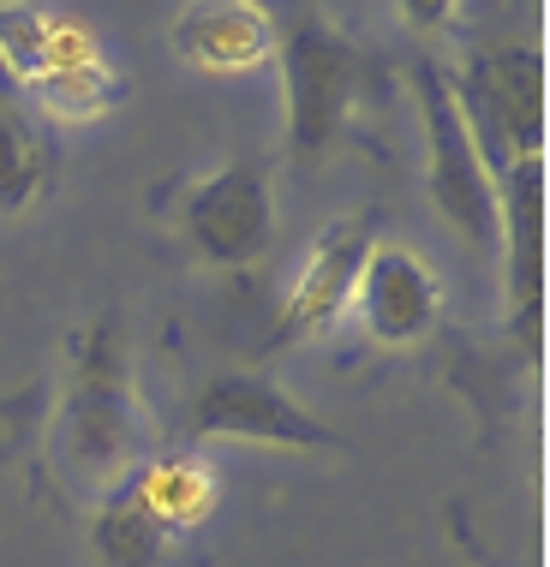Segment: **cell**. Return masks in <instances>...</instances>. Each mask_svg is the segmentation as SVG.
Listing matches in <instances>:
<instances>
[{
	"label": "cell",
	"instance_id": "1",
	"mask_svg": "<svg viewBox=\"0 0 550 567\" xmlns=\"http://www.w3.org/2000/svg\"><path fill=\"white\" fill-rule=\"evenodd\" d=\"M54 460L67 484L109 496L144 466V406L132 394V364H126V334L114 317H90L72 334V371H67V401L54 424Z\"/></svg>",
	"mask_w": 550,
	"mask_h": 567
},
{
	"label": "cell",
	"instance_id": "2",
	"mask_svg": "<svg viewBox=\"0 0 550 567\" xmlns=\"http://www.w3.org/2000/svg\"><path fill=\"white\" fill-rule=\"evenodd\" d=\"M282 84H287V150L299 167L335 156L359 96V49L329 19L299 12L282 30Z\"/></svg>",
	"mask_w": 550,
	"mask_h": 567
},
{
	"label": "cell",
	"instance_id": "3",
	"mask_svg": "<svg viewBox=\"0 0 550 567\" xmlns=\"http://www.w3.org/2000/svg\"><path fill=\"white\" fill-rule=\"evenodd\" d=\"M449 84L491 179L521 156H544V54L532 42L479 49Z\"/></svg>",
	"mask_w": 550,
	"mask_h": 567
},
{
	"label": "cell",
	"instance_id": "4",
	"mask_svg": "<svg viewBox=\"0 0 550 567\" xmlns=\"http://www.w3.org/2000/svg\"><path fill=\"white\" fill-rule=\"evenodd\" d=\"M412 102H419V132H425V192H431L437 216L485 251V245H497V179L467 132L449 72L412 66Z\"/></svg>",
	"mask_w": 550,
	"mask_h": 567
},
{
	"label": "cell",
	"instance_id": "5",
	"mask_svg": "<svg viewBox=\"0 0 550 567\" xmlns=\"http://www.w3.org/2000/svg\"><path fill=\"white\" fill-rule=\"evenodd\" d=\"M180 234L210 269H252L275 245V197L257 162H222L186 192Z\"/></svg>",
	"mask_w": 550,
	"mask_h": 567
},
{
	"label": "cell",
	"instance_id": "6",
	"mask_svg": "<svg viewBox=\"0 0 550 567\" xmlns=\"http://www.w3.org/2000/svg\"><path fill=\"white\" fill-rule=\"evenodd\" d=\"M186 424L197 442H257V449H305V454L342 449V436L317 412H305L287 389H275L264 377H246V371L210 377L197 389Z\"/></svg>",
	"mask_w": 550,
	"mask_h": 567
},
{
	"label": "cell",
	"instance_id": "7",
	"mask_svg": "<svg viewBox=\"0 0 550 567\" xmlns=\"http://www.w3.org/2000/svg\"><path fill=\"white\" fill-rule=\"evenodd\" d=\"M497 245L509 281V334L544 359V156H521L497 174Z\"/></svg>",
	"mask_w": 550,
	"mask_h": 567
},
{
	"label": "cell",
	"instance_id": "8",
	"mask_svg": "<svg viewBox=\"0 0 550 567\" xmlns=\"http://www.w3.org/2000/svg\"><path fill=\"white\" fill-rule=\"evenodd\" d=\"M371 227H377L371 216H342V221L317 227L294 287L282 293V329H275V341H312V334H324L354 305V281L365 269V251L377 245Z\"/></svg>",
	"mask_w": 550,
	"mask_h": 567
},
{
	"label": "cell",
	"instance_id": "9",
	"mask_svg": "<svg viewBox=\"0 0 550 567\" xmlns=\"http://www.w3.org/2000/svg\"><path fill=\"white\" fill-rule=\"evenodd\" d=\"M354 311L365 334L377 347H412L437 329L442 317V287H437V269L425 264L419 251L407 245H371L365 251V269L354 281Z\"/></svg>",
	"mask_w": 550,
	"mask_h": 567
},
{
	"label": "cell",
	"instance_id": "10",
	"mask_svg": "<svg viewBox=\"0 0 550 567\" xmlns=\"http://www.w3.org/2000/svg\"><path fill=\"white\" fill-rule=\"evenodd\" d=\"M174 54L197 72H257L264 60H275L282 49V19H275L269 0H186L167 24Z\"/></svg>",
	"mask_w": 550,
	"mask_h": 567
},
{
	"label": "cell",
	"instance_id": "11",
	"mask_svg": "<svg viewBox=\"0 0 550 567\" xmlns=\"http://www.w3.org/2000/svg\"><path fill=\"white\" fill-rule=\"evenodd\" d=\"M30 90L67 120H96V114H109V109L126 102V79L109 66L102 42L90 37L84 24H72V19H60L54 54H49V66H42V79Z\"/></svg>",
	"mask_w": 550,
	"mask_h": 567
},
{
	"label": "cell",
	"instance_id": "12",
	"mask_svg": "<svg viewBox=\"0 0 550 567\" xmlns=\"http://www.w3.org/2000/svg\"><path fill=\"white\" fill-rule=\"evenodd\" d=\"M54 179V144L42 137L37 114L19 102V90L0 79V216H24Z\"/></svg>",
	"mask_w": 550,
	"mask_h": 567
},
{
	"label": "cell",
	"instance_id": "13",
	"mask_svg": "<svg viewBox=\"0 0 550 567\" xmlns=\"http://www.w3.org/2000/svg\"><path fill=\"white\" fill-rule=\"evenodd\" d=\"M132 478H138V496L150 502V514L167 526V538L204 526V519L216 514V502H222L216 472H210L204 454H156V460H144Z\"/></svg>",
	"mask_w": 550,
	"mask_h": 567
},
{
	"label": "cell",
	"instance_id": "14",
	"mask_svg": "<svg viewBox=\"0 0 550 567\" xmlns=\"http://www.w3.org/2000/svg\"><path fill=\"white\" fill-rule=\"evenodd\" d=\"M90 544H96L102 567H156L167 549V526L150 514V502L138 496V478L114 484L109 496L96 502V526H90Z\"/></svg>",
	"mask_w": 550,
	"mask_h": 567
},
{
	"label": "cell",
	"instance_id": "15",
	"mask_svg": "<svg viewBox=\"0 0 550 567\" xmlns=\"http://www.w3.org/2000/svg\"><path fill=\"white\" fill-rule=\"evenodd\" d=\"M54 37H60V12H42L37 0H7L0 7V79L30 90L49 66Z\"/></svg>",
	"mask_w": 550,
	"mask_h": 567
},
{
	"label": "cell",
	"instance_id": "16",
	"mask_svg": "<svg viewBox=\"0 0 550 567\" xmlns=\"http://www.w3.org/2000/svg\"><path fill=\"white\" fill-rule=\"evenodd\" d=\"M401 7V19L419 30V37H431V30H442L455 19V0H395Z\"/></svg>",
	"mask_w": 550,
	"mask_h": 567
}]
</instances>
